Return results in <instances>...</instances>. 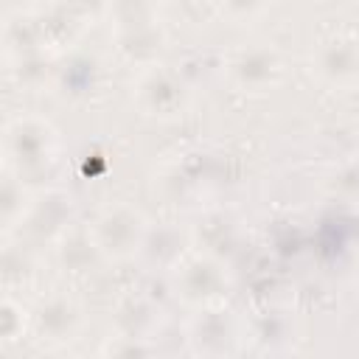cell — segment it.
I'll return each mask as SVG.
<instances>
[{
  "label": "cell",
  "instance_id": "1",
  "mask_svg": "<svg viewBox=\"0 0 359 359\" xmlns=\"http://www.w3.org/2000/svg\"><path fill=\"white\" fill-rule=\"evenodd\" d=\"M236 286V272L222 252L188 247L168 264V289L188 309L227 303Z\"/></svg>",
  "mask_w": 359,
  "mask_h": 359
},
{
  "label": "cell",
  "instance_id": "2",
  "mask_svg": "<svg viewBox=\"0 0 359 359\" xmlns=\"http://www.w3.org/2000/svg\"><path fill=\"white\" fill-rule=\"evenodd\" d=\"M112 42L135 67L160 62L165 50V25L154 0H104Z\"/></svg>",
  "mask_w": 359,
  "mask_h": 359
},
{
  "label": "cell",
  "instance_id": "3",
  "mask_svg": "<svg viewBox=\"0 0 359 359\" xmlns=\"http://www.w3.org/2000/svg\"><path fill=\"white\" fill-rule=\"evenodd\" d=\"M62 140L56 126L34 112H20L6 121L3 129V154L6 168L20 174L25 182L48 174L59 163Z\"/></svg>",
  "mask_w": 359,
  "mask_h": 359
},
{
  "label": "cell",
  "instance_id": "4",
  "mask_svg": "<svg viewBox=\"0 0 359 359\" xmlns=\"http://www.w3.org/2000/svg\"><path fill=\"white\" fill-rule=\"evenodd\" d=\"M101 255L107 258V264H126L135 261L151 236V224L146 219V213L123 199L107 202L104 208L95 210V216L87 222Z\"/></svg>",
  "mask_w": 359,
  "mask_h": 359
},
{
  "label": "cell",
  "instance_id": "5",
  "mask_svg": "<svg viewBox=\"0 0 359 359\" xmlns=\"http://www.w3.org/2000/svg\"><path fill=\"white\" fill-rule=\"evenodd\" d=\"M132 101L137 112L151 121H177L188 112L191 90L180 73H174L163 62H154L137 67L132 81Z\"/></svg>",
  "mask_w": 359,
  "mask_h": 359
},
{
  "label": "cell",
  "instance_id": "6",
  "mask_svg": "<svg viewBox=\"0 0 359 359\" xmlns=\"http://www.w3.org/2000/svg\"><path fill=\"white\" fill-rule=\"evenodd\" d=\"M227 81L244 95H266L286 79V59L272 42H250L230 53L224 65Z\"/></svg>",
  "mask_w": 359,
  "mask_h": 359
},
{
  "label": "cell",
  "instance_id": "7",
  "mask_svg": "<svg viewBox=\"0 0 359 359\" xmlns=\"http://www.w3.org/2000/svg\"><path fill=\"white\" fill-rule=\"evenodd\" d=\"M84 325H87V314L81 300L65 289H53L31 306V337L39 345L48 348L70 345L81 337Z\"/></svg>",
  "mask_w": 359,
  "mask_h": 359
},
{
  "label": "cell",
  "instance_id": "8",
  "mask_svg": "<svg viewBox=\"0 0 359 359\" xmlns=\"http://www.w3.org/2000/svg\"><path fill=\"white\" fill-rule=\"evenodd\" d=\"M309 70L328 90L359 87V36L348 31L323 36L311 48Z\"/></svg>",
  "mask_w": 359,
  "mask_h": 359
},
{
  "label": "cell",
  "instance_id": "9",
  "mask_svg": "<svg viewBox=\"0 0 359 359\" xmlns=\"http://www.w3.org/2000/svg\"><path fill=\"white\" fill-rule=\"evenodd\" d=\"M188 345L194 353H205V356H222V353H236L241 351V339H244V328L238 323V317L224 306H208V309H196L191 323H188Z\"/></svg>",
  "mask_w": 359,
  "mask_h": 359
},
{
  "label": "cell",
  "instance_id": "10",
  "mask_svg": "<svg viewBox=\"0 0 359 359\" xmlns=\"http://www.w3.org/2000/svg\"><path fill=\"white\" fill-rule=\"evenodd\" d=\"M53 252H56L59 266L65 272H73V275H90V272L107 266V258L101 255L87 224L59 227V233L53 238Z\"/></svg>",
  "mask_w": 359,
  "mask_h": 359
},
{
  "label": "cell",
  "instance_id": "11",
  "mask_svg": "<svg viewBox=\"0 0 359 359\" xmlns=\"http://www.w3.org/2000/svg\"><path fill=\"white\" fill-rule=\"evenodd\" d=\"M98 81H101V65L87 53L65 56V62L56 65L53 70V84L65 95H90L98 90Z\"/></svg>",
  "mask_w": 359,
  "mask_h": 359
},
{
  "label": "cell",
  "instance_id": "12",
  "mask_svg": "<svg viewBox=\"0 0 359 359\" xmlns=\"http://www.w3.org/2000/svg\"><path fill=\"white\" fill-rule=\"evenodd\" d=\"M34 191L28 188V182L14 174L11 168L3 171V191H0V216H3V230L6 236H11L14 230H20L34 208Z\"/></svg>",
  "mask_w": 359,
  "mask_h": 359
},
{
  "label": "cell",
  "instance_id": "13",
  "mask_svg": "<svg viewBox=\"0 0 359 359\" xmlns=\"http://www.w3.org/2000/svg\"><path fill=\"white\" fill-rule=\"evenodd\" d=\"M25 334H31V309L22 306V300H17L11 292H6V297L0 303V337H3V345L8 348L11 342L22 339Z\"/></svg>",
  "mask_w": 359,
  "mask_h": 359
},
{
  "label": "cell",
  "instance_id": "14",
  "mask_svg": "<svg viewBox=\"0 0 359 359\" xmlns=\"http://www.w3.org/2000/svg\"><path fill=\"white\" fill-rule=\"evenodd\" d=\"M325 191L334 199H342L348 205H359V160L339 163L325 177Z\"/></svg>",
  "mask_w": 359,
  "mask_h": 359
},
{
  "label": "cell",
  "instance_id": "15",
  "mask_svg": "<svg viewBox=\"0 0 359 359\" xmlns=\"http://www.w3.org/2000/svg\"><path fill=\"white\" fill-rule=\"evenodd\" d=\"M269 3L272 0H219L216 8L230 25H247V22L261 20L269 11Z\"/></svg>",
  "mask_w": 359,
  "mask_h": 359
},
{
  "label": "cell",
  "instance_id": "16",
  "mask_svg": "<svg viewBox=\"0 0 359 359\" xmlns=\"http://www.w3.org/2000/svg\"><path fill=\"white\" fill-rule=\"evenodd\" d=\"M353 278H356V283H359V252H356V261H353Z\"/></svg>",
  "mask_w": 359,
  "mask_h": 359
},
{
  "label": "cell",
  "instance_id": "17",
  "mask_svg": "<svg viewBox=\"0 0 359 359\" xmlns=\"http://www.w3.org/2000/svg\"><path fill=\"white\" fill-rule=\"evenodd\" d=\"M199 3H208V6H219V0H199Z\"/></svg>",
  "mask_w": 359,
  "mask_h": 359
}]
</instances>
